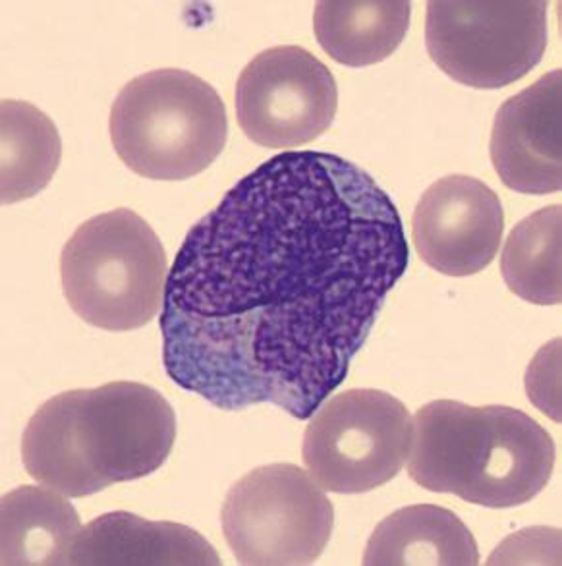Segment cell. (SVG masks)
Masks as SVG:
<instances>
[{
  "mask_svg": "<svg viewBox=\"0 0 562 566\" xmlns=\"http://www.w3.org/2000/svg\"><path fill=\"white\" fill-rule=\"evenodd\" d=\"M79 532L76 509L59 491L33 485L8 491L2 497L0 563L70 565Z\"/></svg>",
  "mask_w": 562,
  "mask_h": 566,
  "instance_id": "cell-14",
  "label": "cell"
},
{
  "mask_svg": "<svg viewBox=\"0 0 562 566\" xmlns=\"http://www.w3.org/2000/svg\"><path fill=\"white\" fill-rule=\"evenodd\" d=\"M412 418L399 398L350 389L327 398L311 416L301 459L317 485L331 493H368L391 482L409 459Z\"/></svg>",
  "mask_w": 562,
  "mask_h": 566,
  "instance_id": "cell-8",
  "label": "cell"
},
{
  "mask_svg": "<svg viewBox=\"0 0 562 566\" xmlns=\"http://www.w3.org/2000/svg\"><path fill=\"white\" fill-rule=\"evenodd\" d=\"M501 273L518 298L561 304V207H543L518 222L502 250Z\"/></svg>",
  "mask_w": 562,
  "mask_h": 566,
  "instance_id": "cell-17",
  "label": "cell"
},
{
  "mask_svg": "<svg viewBox=\"0 0 562 566\" xmlns=\"http://www.w3.org/2000/svg\"><path fill=\"white\" fill-rule=\"evenodd\" d=\"M234 105L240 128L254 144L290 149L331 128L339 87L331 70L308 49L273 46L242 70Z\"/></svg>",
  "mask_w": 562,
  "mask_h": 566,
  "instance_id": "cell-9",
  "label": "cell"
},
{
  "mask_svg": "<svg viewBox=\"0 0 562 566\" xmlns=\"http://www.w3.org/2000/svg\"><path fill=\"white\" fill-rule=\"evenodd\" d=\"M410 263L401 214L348 159L288 151L193 224L167 279L162 366L226 412L309 420L348 376Z\"/></svg>",
  "mask_w": 562,
  "mask_h": 566,
  "instance_id": "cell-1",
  "label": "cell"
},
{
  "mask_svg": "<svg viewBox=\"0 0 562 566\" xmlns=\"http://www.w3.org/2000/svg\"><path fill=\"white\" fill-rule=\"evenodd\" d=\"M70 565H221L205 537L184 524L107 513L77 536Z\"/></svg>",
  "mask_w": 562,
  "mask_h": 566,
  "instance_id": "cell-12",
  "label": "cell"
},
{
  "mask_svg": "<svg viewBox=\"0 0 562 566\" xmlns=\"http://www.w3.org/2000/svg\"><path fill=\"white\" fill-rule=\"evenodd\" d=\"M169 261L147 221L115 209L82 222L61 253L62 292L85 323L124 333L162 310Z\"/></svg>",
  "mask_w": 562,
  "mask_h": 566,
  "instance_id": "cell-5",
  "label": "cell"
},
{
  "mask_svg": "<svg viewBox=\"0 0 562 566\" xmlns=\"http://www.w3.org/2000/svg\"><path fill=\"white\" fill-rule=\"evenodd\" d=\"M505 232L501 199L466 175L441 178L424 191L412 217L420 258L448 276H470L489 268Z\"/></svg>",
  "mask_w": 562,
  "mask_h": 566,
  "instance_id": "cell-10",
  "label": "cell"
},
{
  "mask_svg": "<svg viewBox=\"0 0 562 566\" xmlns=\"http://www.w3.org/2000/svg\"><path fill=\"white\" fill-rule=\"evenodd\" d=\"M221 522L242 565H311L331 539L335 506L301 468L269 464L232 485Z\"/></svg>",
  "mask_w": 562,
  "mask_h": 566,
  "instance_id": "cell-6",
  "label": "cell"
},
{
  "mask_svg": "<svg viewBox=\"0 0 562 566\" xmlns=\"http://www.w3.org/2000/svg\"><path fill=\"white\" fill-rule=\"evenodd\" d=\"M174 441L169 400L144 382L115 381L46 400L23 431L22 460L41 485L89 497L153 474Z\"/></svg>",
  "mask_w": 562,
  "mask_h": 566,
  "instance_id": "cell-2",
  "label": "cell"
},
{
  "mask_svg": "<svg viewBox=\"0 0 562 566\" xmlns=\"http://www.w3.org/2000/svg\"><path fill=\"white\" fill-rule=\"evenodd\" d=\"M363 565H479L476 537L455 513L443 506L414 505L379 522Z\"/></svg>",
  "mask_w": 562,
  "mask_h": 566,
  "instance_id": "cell-13",
  "label": "cell"
},
{
  "mask_svg": "<svg viewBox=\"0 0 562 566\" xmlns=\"http://www.w3.org/2000/svg\"><path fill=\"white\" fill-rule=\"evenodd\" d=\"M412 4L404 0L319 2L314 30L332 61L362 69L385 61L401 46L410 30Z\"/></svg>",
  "mask_w": 562,
  "mask_h": 566,
  "instance_id": "cell-15",
  "label": "cell"
},
{
  "mask_svg": "<svg viewBox=\"0 0 562 566\" xmlns=\"http://www.w3.org/2000/svg\"><path fill=\"white\" fill-rule=\"evenodd\" d=\"M2 203L38 196L61 165L62 142L53 120L25 101L2 99Z\"/></svg>",
  "mask_w": 562,
  "mask_h": 566,
  "instance_id": "cell-16",
  "label": "cell"
},
{
  "mask_svg": "<svg viewBox=\"0 0 562 566\" xmlns=\"http://www.w3.org/2000/svg\"><path fill=\"white\" fill-rule=\"evenodd\" d=\"M409 457L410 478L424 490L512 509L548 488L556 449L549 431L517 408L433 400L412 420Z\"/></svg>",
  "mask_w": 562,
  "mask_h": 566,
  "instance_id": "cell-3",
  "label": "cell"
},
{
  "mask_svg": "<svg viewBox=\"0 0 562 566\" xmlns=\"http://www.w3.org/2000/svg\"><path fill=\"white\" fill-rule=\"evenodd\" d=\"M108 130L131 172L149 180H188L223 154L229 116L205 80L185 70H151L116 95Z\"/></svg>",
  "mask_w": 562,
  "mask_h": 566,
  "instance_id": "cell-4",
  "label": "cell"
},
{
  "mask_svg": "<svg viewBox=\"0 0 562 566\" xmlns=\"http://www.w3.org/2000/svg\"><path fill=\"white\" fill-rule=\"evenodd\" d=\"M561 70L502 103L491 132V161L510 190L545 196L561 190Z\"/></svg>",
  "mask_w": 562,
  "mask_h": 566,
  "instance_id": "cell-11",
  "label": "cell"
},
{
  "mask_svg": "<svg viewBox=\"0 0 562 566\" xmlns=\"http://www.w3.org/2000/svg\"><path fill=\"white\" fill-rule=\"evenodd\" d=\"M548 2L432 0L425 45L432 61L458 84L499 90L540 64L548 49Z\"/></svg>",
  "mask_w": 562,
  "mask_h": 566,
  "instance_id": "cell-7",
  "label": "cell"
}]
</instances>
